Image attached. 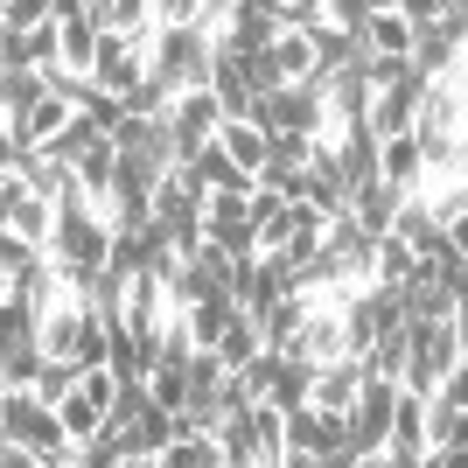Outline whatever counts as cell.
I'll return each mask as SVG.
<instances>
[{
	"label": "cell",
	"instance_id": "1",
	"mask_svg": "<svg viewBox=\"0 0 468 468\" xmlns=\"http://www.w3.org/2000/svg\"><path fill=\"white\" fill-rule=\"evenodd\" d=\"M161 126H168V147H176V168H182V161H196V154L217 140L224 112H217L210 91H182L176 105H168V119H161Z\"/></svg>",
	"mask_w": 468,
	"mask_h": 468
},
{
	"label": "cell",
	"instance_id": "2",
	"mask_svg": "<svg viewBox=\"0 0 468 468\" xmlns=\"http://www.w3.org/2000/svg\"><path fill=\"white\" fill-rule=\"evenodd\" d=\"M287 364H301V371H322V364H343V322H335L329 308H314L308 322H301V335H293L287 350Z\"/></svg>",
	"mask_w": 468,
	"mask_h": 468
},
{
	"label": "cell",
	"instance_id": "3",
	"mask_svg": "<svg viewBox=\"0 0 468 468\" xmlns=\"http://www.w3.org/2000/svg\"><path fill=\"white\" fill-rule=\"evenodd\" d=\"M427 448H462V433H468V378H448V385L427 399Z\"/></svg>",
	"mask_w": 468,
	"mask_h": 468
},
{
	"label": "cell",
	"instance_id": "4",
	"mask_svg": "<svg viewBox=\"0 0 468 468\" xmlns=\"http://www.w3.org/2000/svg\"><path fill=\"white\" fill-rule=\"evenodd\" d=\"M308 314H314V301H308V293H280L273 308L245 314V322H252V329H259V343H266V350L280 356V350L293 343V335H301V322H308Z\"/></svg>",
	"mask_w": 468,
	"mask_h": 468
},
{
	"label": "cell",
	"instance_id": "5",
	"mask_svg": "<svg viewBox=\"0 0 468 468\" xmlns=\"http://www.w3.org/2000/svg\"><path fill=\"white\" fill-rule=\"evenodd\" d=\"M356 49H364V57H399V63H406L412 57V21H406V7H371Z\"/></svg>",
	"mask_w": 468,
	"mask_h": 468
},
{
	"label": "cell",
	"instance_id": "6",
	"mask_svg": "<svg viewBox=\"0 0 468 468\" xmlns=\"http://www.w3.org/2000/svg\"><path fill=\"white\" fill-rule=\"evenodd\" d=\"M210 147L231 161L238 176H259V168H266V133H259V126H245V119H224Z\"/></svg>",
	"mask_w": 468,
	"mask_h": 468
},
{
	"label": "cell",
	"instance_id": "7",
	"mask_svg": "<svg viewBox=\"0 0 468 468\" xmlns=\"http://www.w3.org/2000/svg\"><path fill=\"white\" fill-rule=\"evenodd\" d=\"M259 350H266V343H259V329H252V322H245V314H238L231 329H224V335H217V343H210V356H217V364H224V378H238V371H245V364H252Z\"/></svg>",
	"mask_w": 468,
	"mask_h": 468
},
{
	"label": "cell",
	"instance_id": "8",
	"mask_svg": "<svg viewBox=\"0 0 468 468\" xmlns=\"http://www.w3.org/2000/svg\"><path fill=\"white\" fill-rule=\"evenodd\" d=\"M57 427H63V441H70V448H91L98 433H105V412H98L84 391H70V399L57 406Z\"/></svg>",
	"mask_w": 468,
	"mask_h": 468
},
{
	"label": "cell",
	"instance_id": "9",
	"mask_svg": "<svg viewBox=\"0 0 468 468\" xmlns=\"http://www.w3.org/2000/svg\"><path fill=\"white\" fill-rule=\"evenodd\" d=\"M49 217H57V203H49V196H21L15 210H7V231L21 238V245H49Z\"/></svg>",
	"mask_w": 468,
	"mask_h": 468
},
{
	"label": "cell",
	"instance_id": "10",
	"mask_svg": "<svg viewBox=\"0 0 468 468\" xmlns=\"http://www.w3.org/2000/svg\"><path fill=\"white\" fill-rule=\"evenodd\" d=\"M42 399V406L57 412L63 399H70V391H78V364H49V356H42V371H36V385H28Z\"/></svg>",
	"mask_w": 468,
	"mask_h": 468
},
{
	"label": "cell",
	"instance_id": "11",
	"mask_svg": "<svg viewBox=\"0 0 468 468\" xmlns=\"http://www.w3.org/2000/svg\"><path fill=\"white\" fill-rule=\"evenodd\" d=\"M36 266H42V252H36V245H21L15 231H0V280H7V287H15L21 273H36Z\"/></svg>",
	"mask_w": 468,
	"mask_h": 468
},
{
	"label": "cell",
	"instance_id": "12",
	"mask_svg": "<svg viewBox=\"0 0 468 468\" xmlns=\"http://www.w3.org/2000/svg\"><path fill=\"white\" fill-rule=\"evenodd\" d=\"M154 468H217V448L210 441H168L154 454Z\"/></svg>",
	"mask_w": 468,
	"mask_h": 468
},
{
	"label": "cell",
	"instance_id": "13",
	"mask_svg": "<svg viewBox=\"0 0 468 468\" xmlns=\"http://www.w3.org/2000/svg\"><path fill=\"white\" fill-rule=\"evenodd\" d=\"M147 399H154L161 412H182L189 406V378L182 371H147Z\"/></svg>",
	"mask_w": 468,
	"mask_h": 468
},
{
	"label": "cell",
	"instance_id": "14",
	"mask_svg": "<svg viewBox=\"0 0 468 468\" xmlns=\"http://www.w3.org/2000/svg\"><path fill=\"white\" fill-rule=\"evenodd\" d=\"M42 21H49L42 0H7V7H0V28H7V36H28V28H42Z\"/></svg>",
	"mask_w": 468,
	"mask_h": 468
},
{
	"label": "cell",
	"instance_id": "15",
	"mask_svg": "<svg viewBox=\"0 0 468 468\" xmlns=\"http://www.w3.org/2000/svg\"><path fill=\"white\" fill-rule=\"evenodd\" d=\"M420 468H468V454L462 448H427V454H420Z\"/></svg>",
	"mask_w": 468,
	"mask_h": 468
},
{
	"label": "cell",
	"instance_id": "16",
	"mask_svg": "<svg viewBox=\"0 0 468 468\" xmlns=\"http://www.w3.org/2000/svg\"><path fill=\"white\" fill-rule=\"evenodd\" d=\"M356 468H385V454H364V462H356Z\"/></svg>",
	"mask_w": 468,
	"mask_h": 468
},
{
	"label": "cell",
	"instance_id": "17",
	"mask_svg": "<svg viewBox=\"0 0 468 468\" xmlns=\"http://www.w3.org/2000/svg\"><path fill=\"white\" fill-rule=\"evenodd\" d=\"M126 468H154V462H126Z\"/></svg>",
	"mask_w": 468,
	"mask_h": 468
},
{
	"label": "cell",
	"instance_id": "18",
	"mask_svg": "<svg viewBox=\"0 0 468 468\" xmlns=\"http://www.w3.org/2000/svg\"><path fill=\"white\" fill-rule=\"evenodd\" d=\"M0 301H7V280H0Z\"/></svg>",
	"mask_w": 468,
	"mask_h": 468
},
{
	"label": "cell",
	"instance_id": "19",
	"mask_svg": "<svg viewBox=\"0 0 468 468\" xmlns=\"http://www.w3.org/2000/svg\"><path fill=\"white\" fill-rule=\"evenodd\" d=\"M0 454H7V433H0Z\"/></svg>",
	"mask_w": 468,
	"mask_h": 468
}]
</instances>
